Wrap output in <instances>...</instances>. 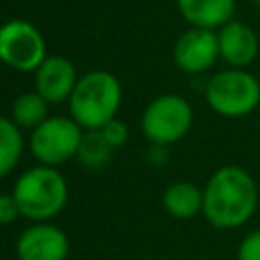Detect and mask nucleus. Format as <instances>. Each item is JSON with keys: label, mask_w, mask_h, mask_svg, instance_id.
<instances>
[{"label": "nucleus", "mask_w": 260, "mask_h": 260, "mask_svg": "<svg viewBox=\"0 0 260 260\" xmlns=\"http://www.w3.org/2000/svg\"><path fill=\"white\" fill-rule=\"evenodd\" d=\"M256 205V181L242 167H219L203 187V215L217 230H234L244 225L254 215Z\"/></svg>", "instance_id": "1"}, {"label": "nucleus", "mask_w": 260, "mask_h": 260, "mask_svg": "<svg viewBox=\"0 0 260 260\" xmlns=\"http://www.w3.org/2000/svg\"><path fill=\"white\" fill-rule=\"evenodd\" d=\"M122 100L120 81L108 71H89L77 79L69 98L71 118L85 130H102L114 120Z\"/></svg>", "instance_id": "2"}, {"label": "nucleus", "mask_w": 260, "mask_h": 260, "mask_svg": "<svg viewBox=\"0 0 260 260\" xmlns=\"http://www.w3.org/2000/svg\"><path fill=\"white\" fill-rule=\"evenodd\" d=\"M12 195L18 203L20 215L35 221H47L63 211L69 191L63 175L55 167L39 165L16 179Z\"/></svg>", "instance_id": "3"}, {"label": "nucleus", "mask_w": 260, "mask_h": 260, "mask_svg": "<svg viewBox=\"0 0 260 260\" xmlns=\"http://www.w3.org/2000/svg\"><path fill=\"white\" fill-rule=\"evenodd\" d=\"M205 100L223 118H244L260 104V81L248 69L230 67L207 81Z\"/></svg>", "instance_id": "4"}, {"label": "nucleus", "mask_w": 260, "mask_h": 260, "mask_svg": "<svg viewBox=\"0 0 260 260\" xmlns=\"http://www.w3.org/2000/svg\"><path fill=\"white\" fill-rule=\"evenodd\" d=\"M193 124V108L179 93H162L154 98L142 112V134L154 146H167L181 140Z\"/></svg>", "instance_id": "5"}, {"label": "nucleus", "mask_w": 260, "mask_h": 260, "mask_svg": "<svg viewBox=\"0 0 260 260\" xmlns=\"http://www.w3.org/2000/svg\"><path fill=\"white\" fill-rule=\"evenodd\" d=\"M81 126L73 118L49 116L30 134L32 156L47 167H59L65 160L77 156L81 142Z\"/></svg>", "instance_id": "6"}, {"label": "nucleus", "mask_w": 260, "mask_h": 260, "mask_svg": "<svg viewBox=\"0 0 260 260\" xmlns=\"http://www.w3.org/2000/svg\"><path fill=\"white\" fill-rule=\"evenodd\" d=\"M47 59L45 39L26 20H8L0 26V61L16 71H37Z\"/></svg>", "instance_id": "7"}, {"label": "nucleus", "mask_w": 260, "mask_h": 260, "mask_svg": "<svg viewBox=\"0 0 260 260\" xmlns=\"http://www.w3.org/2000/svg\"><path fill=\"white\" fill-rule=\"evenodd\" d=\"M175 65L185 73H203L215 65L219 59L217 30L209 28H187L173 47Z\"/></svg>", "instance_id": "8"}, {"label": "nucleus", "mask_w": 260, "mask_h": 260, "mask_svg": "<svg viewBox=\"0 0 260 260\" xmlns=\"http://www.w3.org/2000/svg\"><path fill=\"white\" fill-rule=\"evenodd\" d=\"M69 254V238L57 225L39 221L26 228L16 242L18 260H65Z\"/></svg>", "instance_id": "9"}, {"label": "nucleus", "mask_w": 260, "mask_h": 260, "mask_svg": "<svg viewBox=\"0 0 260 260\" xmlns=\"http://www.w3.org/2000/svg\"><path fill=\"white\" fill-rule=\"evenodd\" d=\"M77 85V71L65 57L51 55L35 71V87L47 104H61L71 98Z\"/></svg>", "instance_id": "10"}, {"label": "nucleus", "mask_w": 260, "mask_h": 260, "mask_svg": "<svg viewBox=\"0 0 260 260\" xmlns=\"http://www.w3.org/2000/svg\"><path fill=\"white\" fill-rule=\"evenodd\" d=\"M217 41H219V57L230 67H238V69H246L250 63H254L260 51V41L256 30L250 24L236 18L217 30Z\"/></svg>", "instance_id": "11"}, {"label": "nucleus", "mask_w": 260, "mask_h": 260, "mask_svg": "<svg viewBox=\"0 0 260 260\" xmlns=\"http://www.w3.org/2000/svg\"><path fill=\"white\" fill-rule=\"evenodd\" d=\"M177 8L191 26L219 30L234 20L236 0H177Z\"/></svg>", "instance_id": "12"}, {"label": "nucleus", "mask_w": 260, "mask_h": 260, "mask_svg": "<svg viewBox=\"0 0 260 260\" xmlns=\"http://www.w3.org/2000/svg\"><path fill=\"white\" fill-rule=\"evenodd\" d=\"M162 205L169 215L177 219H191L197 213H203V189L189 181H177L167 187Z\"/></svg>", "instance_id": "13"}, {"label": "nucleus", "mask_w": 260, "mask_h": 260, "mask_svg": "<svg viewBox=\"0 0 260 260\" xmlns=\"http://www.w3.org/2000/svg\"><path fill=\"white\" fill-rule=\"evenodd\" d=\"M47 110H49V104H47V100L41 93L26 91V93H20L14 100V104H12V118L10 120L18 128L35 130L37 126H41L49 118Z\"/></svg>", "instance_id": "14"}, {"label": "nucleus", "mask_w": 260, "mask_h": 260, "mask_svg": "<svg viewBox=\"0 0 260 260\" xmlns=\"http://www.w3.org/2000/svg\"><path fill=\"white\" fill-rule=\"evenodd\" d=\"M22 154V134L18 126L0 116V179L6 177Z\"/></svg>", "instance_id": "15"}, {"label": "nucleus", "mask_w": 260, "mask_h": 260, "mask_svg": "<svg viewBox=\"0 0 260 260\" xmlns=\"http://www.w3.org/2000/svg\"><path fill=\"white\" fill-rule=\"evenodd\" d=\"M112 146L104 138L102 130H85L77 148V158L87 169H102L112 154Z\"/></svg>", "instance_id": "16"}, {"label": "nucleus", "mask_w": 260, "mask_h": 260, "mask_svg": "<svg viewBox=\"0 0 260 260\" xmlns=\"http://www.w3.org/2000/svg\"><path fill=\"white\" fill-rule=\"evenodd\" d=\"M102 134H104V138L108 140V144L112 148H120V146H124L128 142V128H126V124L122 120H116V118L110 120L102 128Z\"/></svg>", "instance_id": "17"}, {"label": "nucleus", "mask_w": 260, "mask_h": 260, "mask_svg": "<svg viewBox=\"0 0 260 260\" xmlns=\"http://www.w3.org/2000/svg\"><path fill=\"white\" fill-rule=\"evenodd\" d=\"M238 260H260V228L244 236L238 246Z\"/></svg>", "instance_id": "18"}, {"label": "nucleus", "mask_w": 260, "mask_h": 260, "mask_svg": "<svg viewBox=\"0 0 260 260\" xmlns=\"http://www.w3.org/2000/svg\"><path fill=\"white\" fill-rule=\"evenodd\" d=\"M20 215L18 203L12 193H0V225L12 223Z\"/></svg>", "instance_id": "19"}, {"label": "nucleus", "mask_w": 260, "mask_h": 260, "mask_svg": "<svg viewBox=\"0 0 260 260\" xmlns=\"http://www.w3.org/2000/svg\"><path fill=\"white\" fill-rule=\"evenodd\" d=\"M252 2H254V4H256V6L260 8V0H252Z\"/></svg>", "instance_id": "20"}]
</instances>
